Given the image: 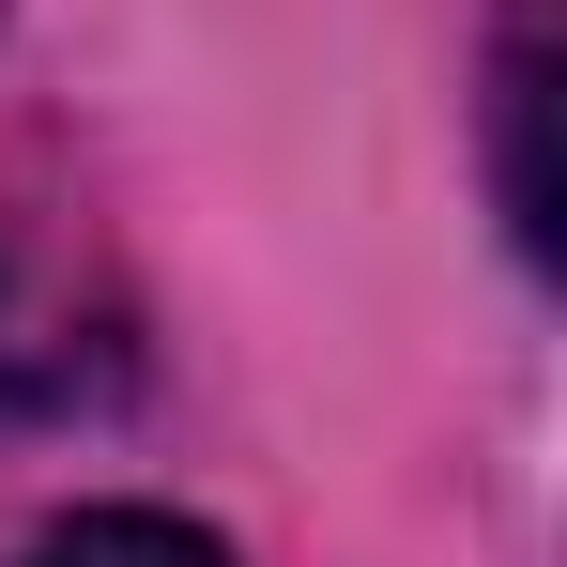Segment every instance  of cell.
I'll return each mask as SVG.
<instances>
[{"mask_svg": "<svg viewBox=\"0 0 567 567\" xmlns=\"http://www.w3.org/2000/svg\"><path fill=\"white\" fill-rule=\"evenodd\" d=\"M31 383H47V353H31V322H16V307H0V414H16V399H31Z\"/></svg>", "mask_w": 567, "mask_h": 567, "instance_id": "7a4b0ae2", "label": "cell"}, {"mask_svg": "<svg viewBox=\"0 0 567 567\" xmlns=\"http://www.w3.org/2000/svg\"><path fill=\"white\" fill-rule=\"evenodd\" d=\"M31 567H230V553L169 506H78L62 537H31Z\"/></svg>", "mask_w": 567, "mask_h": 567, "instance_id": "6da1fadb", "label": "cell"}]
</instances>
